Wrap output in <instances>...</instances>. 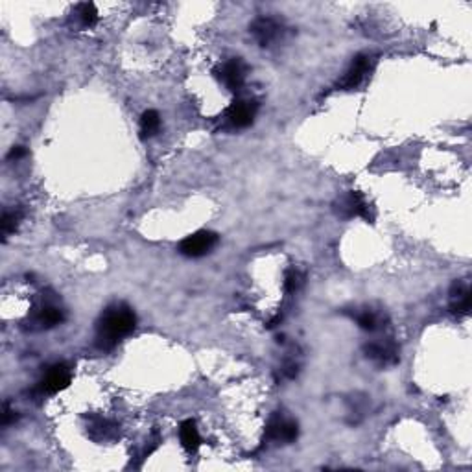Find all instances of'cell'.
<instances>
[{
	"label": "cell",
	"mask_w": 472,
	"mask_h": 472,
	"mask_svg": "<svg viewBox=\"0 0 472 472\" xmlns=\"http://www.w3.org/2000/svg\"><path fill=\"white\" fill-rule=\"evenodd\" d=\"M137 315L128 305L109 306L98 321L96 343L100 349H113L116 343L135 330Z\"/></svg>",
	"instance_id": "1"
},
{
	"label": "cell",
	"mask_w": 472,
	"mask_h": 472,
	"mask_svg": "<svg viewBox=\"0 0 472 472\" xmlns=\"http://www.w3.org/2000/svg\"><path fill=\"white\" fill-rule=\"evenodd\" d=\"M218 244V235L213 231H198L194 235L186 236L185 240L179 244V253L181 255L189 257V259H199L205 257L207 253L216 247Z\"/></svg>",
	"instance_id": "2"
},
{
	"label": "cell",
	"mask_w": 472,
	"mask_h": 472,
	"mask_svg": "<svg viewBox=\"0 0 472 472\" xmlns=\"http://www.w3.org/2000/svg\"><path fill=\"white\" fill-rule=\"evenodd\" d=\"M257 111H259V103L255 100H236L229 109H227L225 120L229 128L232 130H244L247 125L253 124Z\"/></svg>",
	"instance_id": "3"
},
{
	"label": "cell",
	"mask_w": 472,
	"mask_h": 472,
	"mask_svg": "<svg viewBox=\"0 0 472 472\" xmlns=\"http://www.w3.org/2000/svg\"><path fill=\"white\" fill-rule=\"evenodd\" d=\"M249 32L260 47H271L274 43L283 38L284 26L274 17H259L251 24Z\"/></svg>",
	"instance_id": "4"
},
{
	"label": "cell",
	"mask_w": 472,
	"mask_h": 472,
	"mask_svg": "<svg viewBox=\"0 0 472 472\" xmlns=\"http://www.w3.org/2000/svg\"><path fill=\"white\" fill-rule=\"evenodd\" d=\"M246 70L247 69L246 65H244V61L235 57V60L227 61V63H223V65L220 67L218 78L222 79L223 85H225L229 91L238 93V91L244 87V84H246Z\"/></svg>",
	"instance_id": "5"
},
{
	"label": "cell",
	"mask_w": 472,
	"mask_h": 472,
	"mask_svg": "<svg viewBox=\"0 0 472 472\" xmlns=\"http://www.w3.org/2000/svg\"><path fill=\"white\" fill-rule=\"evenodd\" d=\"M373 69V57L369 54H358L354 60H352L351 67L345 72L343 79L339 82V87L342 89H356L358 85L367 78V74Z\"/></svg>",
	"instance_id": "6"
},
{
	"label": "cell",
	"mask_w": 472,
	"mask_h": 472,
	"mask_svg": "<svg viewBox=\"0 0 472 472\" xmlns=\"http://www.w3.org/2000/svg\"><path fill=\"white\" fill-rule=\"evenodd\" d=\"M299 435V428H297V422L288 419V417H274L269 421L268 428H266V439L271 441H283V443H292L297 439Z\"/></svg>",
	"instance_id": "7"
},
{
	"label": "cell",
	"mask_w": 472,
	"mask_h": 472,
	"mask_svg": "<svg viewBox=\"0 0 472 472\" xmlns=\"http://www.w3.org/2000/svg\"><path fill=\"white\" fill-rule=\"evenodd\" d=\"M69 384L70 369L65 364H56V366H52L50 369L45 373L41 384H39V389H41L43 393L54 395L57 393V391H61V389H65Z\"/></svg>",
	"instance_id": "8"
},
{
	"label": "cell",
	"mask_w": 472,
	"mask_h": 472,
	"mask_svg": "<svg viewBox=\"0 0 472 472\" xmlns=\"http://www.w3.org/2000/svg\"><path fill=\"white\" fill-rule=\"evenodd\" d=\"M366 356L378 366H393L398 361V349L393 342H375L364 347Z\"/></svg>",
	"instance_id": "9"
},
{
	"label": "cell",
	"mask_w": 472,
	"mask_h": 472,
	"mask_svg": "<svg viewBox=\"0 0 472 472\" xmlns=\"http://www.w3.org/2000/svg\"><path fill=\"white\" fill-rule=\"evenodd\" d=\"M471 290L463 281H456L450 288V312L456 315H465L471 310Z\"/></svg>",
	"instance_id": "10"
},
{
	"label": "cell",
	"mask_w": 472,
	"mask_h": 472,
	"mask_svg": "<svg viewBox=\"0 0 472 472\" xmlns=\"http://www.w3.org/2000/svg\"><path fill=\"white\" fill-rule=\"evenodd\" d=\"M339 213L345 218L360 216L364 218V220H371L369 205H367V201L364 199V196H361L360 192H349V194L342 199V203H339Z\"/></svg>",
	"instance_id": "11"
},
{
	"label": "cell",
	"mask_w": 472,
	"mask_h": 472,
	"mask_svg": "<svg viewBox=\"0 0 472 472\" xmlns=\"http://www.w3.org/2000/svg\"><path fill=\"white\" fill-rule=\"evenodd\" d=\"M179 437H181V443H183V446H185L189 452H196V450L199 449V444H201V437H199L198 426H196V422L192 421V419H189V421H185V422H181Z\"/></svg>",
	"instance_id": "12"
},
{
	"label": "cell",
	"mask_w": 472,
	"mask_h": 472,
	"mask_svg": "<svg viewBox=\"0 0 472 472\" xmlns=\"http://www.w3.org/2000/svg\"><path fill=\"white\" fill-rule=\"evenodd\" d=\"M63 321H65V312L54 305L43 306L41 310H39V314L35 315V323L45 327V329L56 327V325H61Z\"/></svg>",
	"instance_id": "13"
},
{
	"label": "cell",
	"mask_w": 472,
	"mask_h": 472,
	"mask_svg": "<svg viewBox=\"0 0 472 472\" xmlns=\"http://www.w3.org/2000/svg\"><path fill=\"white\" fill-rule=\"evenodd\" d=\"M161 130V115L155 109H148L140 116V137L150 139L153 135H157Z\"/></svg>",
	"instance_id": "14"
},
{
	"label": "cell",
	"mask_w": 472,
	"mask_h": 472,
	"mask_svg": "<svg viewBox=\"0 0 472 472\" xmlns=\"http://www.w3.org/2000/svg\"><path fill=\"white\" fill-rule=\"evenodd\" d=\"M23 220V210H6L4 216H2V222H0V227H2V236H4V240L10 235H13L17 225Z\"/></svg>",
	"instance_id": "15"
},
{
	"label": "cell",
	"mask_w": 472,
	"mask_h": 472,
	"mask_svg": "<svg viewBox=\"0 0 472 472\" xmlns=\"http://www.w3.org/2000/svg\"><path fill=\"white\" fill-rule=\"evenodd\" d=\"M78 19L79 23L84 24L85 28H91V26H94V24L98 23V10L96 6L93 4V2H85V4H79L78 6Z\"/></svg>",
	"instance_id": "16"
},
{
	"label": "cell",
	"mask_w": 472,
	"mask_h": 472,
	"mask_svg": "<svg viewBox=\"0 0 472 472\" xmlns=\"http://www.w3.org/2000/svg\"><path fill=\"white\" fill-rule=\"evenodd\" d=\"M305 284V275L299 269H288L284 275V290L288 293H296Z\"/></svg>",
	"instance_id": "17"
},
{
	"label": "cell",
	"mask_w": 472,
	"mask_h": 472,
	"mask_svg": "<svg viewBox=\"0 0 472 472\" xmlns=\"http://www.w3.org/2000/svg\"><path fill=\"white\" fill-rule=\"evenodd\" d=\"M356 323L360 329L367 330V332H375V330L378 329V318H376V314H373L371 310H366V312H361V314H358Z\"/></svg>",
	"instance_id": "18"
},
{
	"label": "cell",
	"mask_w": 472,
	"mask_h": 472,
	"mask_svg": "<svg viewBox=\"0 0 472 472\" xmlns=\"http://www.w3.org/2000/svg\"><path fill=\"white\" fill-rule=\"evenodd\" d=\"M17 419V415H15L13 410H10V406L8 404H4V413H2V426H10L11 422Z\"/></svg>",
	"instance_id": "19"
},
{
	"label": "cell",
	"mask_w": 472,
	"mask_h": 472,
	"mask_svg": "<svg viewBox=\"0 0 472 472\" xmlns=\"http://www.w3.org/2000/svg\"><path fill=\"white\" fill-rule=\"evenodd\" d=\"M26 153L28 152H26L24 146H15V148H11V152L8 153V159H10V161H19V159H23Z\"/></svg>",
	"instance_id": "20"
}]
</instances>
